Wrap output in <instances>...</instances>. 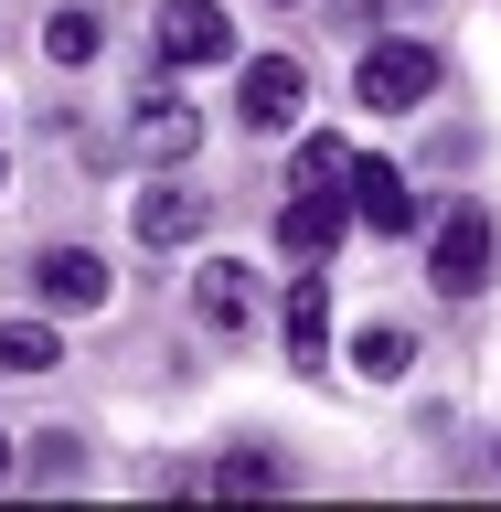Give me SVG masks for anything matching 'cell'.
I'll return each instance as SVG.
<instances>
[{
  "label": "cell",
  "mask_w": 501,
  "mask_h": 512,
  "mask_svg": "<svg viewBox=\"0 0 501 512\" xmlns=\"http://www.w3.org/2000/svg\"><path fill=\"white\" fill-rule=\"evenodd\" d=\"M427 278H438L448 299H480V288H491V214H480V203H459V214L438 224V246H427Z\"/></svg>",
  "instance_id": "cell-1"
},
{
  "label": "cell",
  "mask_w": 501,
  "mask_h": 512,
  "mask_svg": "<svg viewBox=\"0 0 501 512\" xmlns=\"http://www.w3.org/2000/svg\"><path fill=\"white\" fill-rule=\"evenodd\" d=\"M427 86H438V54H427V43H374V54H363V107H374V118H406Z\"/></svg>",
  "instance_id": "cell-2"
},
{
  "label": "cell",
  "mask_w": 501,
  "mask_h": 512,
  "mask_svg": "<svg viewBox=\"0 0 501 512\" xmlns=\"http://www.w3.org/2000/svg\"><path fill=\"white\" fill-rule=\"evenodd\" d=\"M160 64H235V22L214 0H160Z\"/></svg>",
  "instance_id": "cell-3"
},
{
  "label": "cell",
  "mask_w": 501,
  "mask_h": 512,
  "mask_svg": "<svg viewBox=\"0 0 501 512\" xmlns=\"http://www.w3.org/2000/svg\"><path fill=\"white\" fill-rule=\"evenodd\" d=\"M352 235V182L342 192H288V214H278V246L299 256V267H320V256Z\"/></svg>",
  "instance_id": "cell-4"
},
{
  "label": "cell",
  "mask_w": 501,
  "mask_h": 512,
  "mask_svg": "<svg viewBox=\"0 0 501 512\" xmlns=\"http://www.w3.org/2000/svg\"><path fill=\"white\" fill-rule=\"evenodd\" d=\"M32 288H43V310H107V256L54 246L43 267H32Z\"/></svg>",
  "instance_id": "cell-5"
},
{
  "label": "cell",
  "mask_w": 501,
  "mask_h": 512,
  "mask_svg": "<svg viewBox=\"0 0 501 512\" xmlns=\"http://www.w3.org/2000/svg\"><path fill=\"white\" fill-rule=\"evenodd\" d=\"M128 224H139V246H192V235H203V192L192 182H150L128 203Z\"/></svg>",
  "instance_id": "cell-6"
},
{
  "label": "cell",
  "mask_w": 501,
  "mask_h": 512,
  "mask_svg": "<svg viewBox=\"0 0 501 512\" xmlns=\"http://www.w3.org/2000/svg\"><path fill=\"white\" fill-rule=\"evenodd\" d=\"M352 214L374 224V235H406V224H416L406 171H395V160H352Z\"/></svg>",
  "instance_id": "cell-7"
},
{
  "label": "cell",
  "mask_w": 501,
  "mask_h": 512,
  "mask_svg": "<svg viewBox=\"0 0 501 512\" xmlns=\"http://www.w3.org/2000/svg\"><path fill=\"white\" fill-rule=\"evenodd\" d=\"M299 118V64L288 54H256L246 64V128H288Z\"/></svg>",
  "instance_id": "cell-8"
},
{
  "label": "cell",
  "mask_w": 501,
  "mask_h": 512,
  "mask_svg": "<svg viewBox=\"0 0 501 512\" xmlns=\"http://www.w3.org/2000/svg\"><path fill=\"white\" fill-rule=\"evenodd\" d=\"M320 342H331V278H320V267H299V288H288V352H299V363H320Z\"/></svg>",
  "instance_id": "cell-9"
},
{
  "label": "cell",
  "mask_w": 501,
  "mask_h": 512,
  "mask_svg": "<svg viewBox=\"0 0 501 512\" xmlns=\"http://www.w3.org/2000/svg\"><path fill=\"white\" fill-rule=\"evenodd\" d=\"M192 139H203V118L182 96H139V150L150 160H192Z\"/></svg>",
  "instance_id": "cell-10"
},
{
  "label": "cell",
  "mask_w": 501,
  "mask_h": 512,
  "mask_svg": "<svg viewBox=\"0 0 501 512\" xmlns=\"http://www.w3.org/2000/svg\"><path fill=\"white\" fill-rule=\"evenodd\" d=\"M54 320H0V374H54Z\"/></svg>",
  "instance_id": "cell-11"
},
{
  "label": "cell",
  "mask_w": 501,
  "mask_h": 512,
  "mask_svg": "<svg viewBox=\"0 0 501 512\" xmlns=\"http://www.w3.org/2000/svg\"><path fill=\"white\" fill-rule=\"evenodd\" d=\"M288 182H299V192H342V182H352V150L331 139V128H320V139H299V160H288Z\"/></svg>",
  "instance_id": "cell-12"
},
{
  "label": "cell",
  "mask_w": 501,
  "mask_h": 512,
  "mask_svg": "<svg viewBox=\"0 0 501 512\" xmlns=\"http://www.w3.org/2000/svg\"><path fill=\"white\" fill-rule=\"evenodd\" d=\"M192 299H203V320H224V331H235V320H256V278H246V267H203V288H192Z\"/></svg>",
  "instance_id": "cell-13"
},
{
  "label": "cell",
  "mask_w": 501,
  "mask_h": 512,
  "mask_svg": "<svg viewBox=\"0 0 501 512\" xmlns=\"http://www.w3.org/2000/svg\"><path fill=\"white\" fill-rule=\"evenodd\" d=\"M43 54H54V64H86L96 54V11H54V22H43Z\"/></svg>",
  "instance_id": "cell-14"
},
{
  "label": "cell",
  "mask_w": 501,
  "mask_h": 512,
  "mask_svg": "<svg viewBox=\"0 0 501 512\" xmlns=\"http://www.w3.org/2000/svg\"><path fill=\"white\" fill-rule=\"evenodd\" d=\"M352 363H363L374 384H395V374H406V331H384V320H374V331L352 342Z\"/></svg>",
  "instance_id": "cell-15"
},
{
  "label": "cell",
  "mask_w": 501,
  "mask_h": 512,
  "mask_svg": "<svg viewBox=\"0 0 501 512\" xmlns=\"http://www.w3.org/2000/svg\"><path fill=\"white\" fill-rule=\"evenodd\" d=\"M0 480H11V427H0Z\"/></svg>",
  "instance_id": "cell-16"
}]
</instances>
